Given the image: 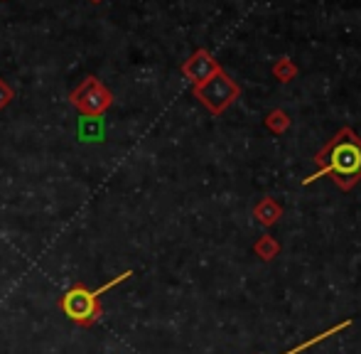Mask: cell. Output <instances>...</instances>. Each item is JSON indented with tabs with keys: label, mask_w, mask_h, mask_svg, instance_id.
I'll use <instances>...</instances> for the list:
<instances>
[{
	"label": "cell",
	"mask_w": 361,
	"mask_h": 354,
	"mask_svg": "<svg viewBox=\"0 0 361 354\" xmlns=\"http://www.w3.org/2000/svg\"><path fill=\"white\" fill-rule=\"evenodd\" d=\"M128 276H130V271L121 273V276H116L114 281L104 283V286L96 288V291H89L86 286H72L62 295L59 307L67 312V317L69 320H74L76 325L91 327L101 317V295H104L106 291H111L114 286H118V283H123Z\"/></svg>",
	"instance_id": "1"
},
{
	"label": "cell",
	"mask_w": 361,
	"mask_h": 354,
	"mask_svg": "<svg viewBox=\"0 0 361 354\" xmlns=\"http://www.w3.org/2000/svg\"><path fill=\"white\" fill-rule=\"evenodd\" d=\"M327 165H324L322 170H319L314 177H310L307 182L317 180V177H322L324 173H334V175H342V177H354L361 173V145L357 140L352 138V135H339L337 140H334L332 150H329L327 158Z\"/></svg>",
	"instance_id": "2"
},
{
	"label": "cell",
	"mask_w": 361,
	"mask_h": 354,
	"mask_svg": "<svg viewBox=\"0 0 361 354\" xmlns=\"http://www.w3.org/2000/svg\"><path fill=\"white\" fill-rule=\"evenodd\" d=\"M207 104H212L214 109H221L226 101H231V96H233V87L231 84H226L224 79H219V82H214V87H212L209 91H207Z\"/></svg>",
	"instance_id": "3"
},
{
	"label": "cell",
	"mask_w": 361,
	"mask_h": 354,
	"mask_svg": "<svg viewBox=\"0 0 361 354\" xmlns=\"http://www.w3.org/2000/svg\"><path fill=\"white\" fill-rule=\"evenodd\" d=\"M347 327H349V320H347V322H339V325L329 327V330H327V332H319V335H314V337H312V340L302 342V345H298V347H295V350H290V352H283V354H300V352L310 350V347H314V345H317V342H322V340H327V337L337 335V332L347 330Z\"/></svg>",
	"instance_id": "4"
}]
</instances>
